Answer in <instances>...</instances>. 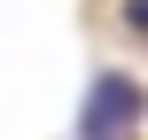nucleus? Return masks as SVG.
<instances>
[{"label":"nucleus","instance_id":"2","mask_svg":"<svg viewBox=\"0 0 148 140\" xmlns=\"http://www.w3.org/2000/svg\"><path fill=\"white\" fill-rule=\"evenodd\" d=\"M125 23H133V31H148V0H133V8H125Z\"/></svg>","mask_w":148,"mask_h":140},{"label":"nucleus","instance_id":"1","mask_svg":"<svg viewBox=\"0 0 148 140\" xmlns=\"http://www.w3.org/2000/svg\"><path fill=\"white\" fill-rule=\"evenodd\" d=\"M148 109V86L133 78V70H101L94 86H86V109H78V140H125L133 125H140Z\"/></svg>","mask_w":148,"mask_h":140}]
</instances>
